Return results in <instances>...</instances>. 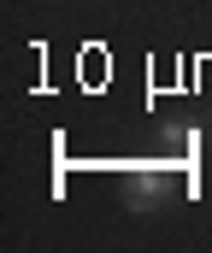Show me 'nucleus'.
Masks as SVG:
<instances>
[{
	"instance_id": "obj_1",
	"label": "nucleus",
	"mask_w": 212,
	"mask_h": 253,
	"mask_svg": "<svg viewBox=\"0 0 212 253\" xmlns=\"http://www.w3.org/2000/svg\"><path fill=\"white\" fill-rule=\"evenodd\" d=\"M124 200H130L136 212H153L159 200H171V177H165L159 165H130V171H124Z\"/></svg>"
}]
</instances>
